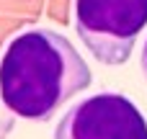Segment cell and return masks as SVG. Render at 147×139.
Instances as JSON below:
<instances>
[{"label": "cell", "mask_w": 147, "mask_h": 139, "mask_svg": "<svg viewBox=\"0 0 147 139\" xmlns=\"http://www.w3.org/2000/svg\"><path fill=\"white\" fill-rule=\"evenodd\" d=\"M54 139H147V119L124 93H93L65 111Z\"/></svg>", "instance_id": "cell-3"}, {"label": "cell", "mask_w": 147, "mask_h": 139, "mask_svg": "<svg viewBox=\"0 0 147 139\" xmlns=\"http://www.w3.org/2000/svg\"><path fill=\"white\" fill-rule=\"evenodd\" d=\"M93 72L75 44L47 26L16 34L0 59V103L18 119L49 121L88 90Z\"/></svg>", "instance_id": "cell-1"}, {"label": "cell", "mask_w": 147, "mask_h": 139, "mask_svg": "<svg viewBox=\"0 0 147 139\" xmlns=\"http://www.w3.org/2000/svg\"><path fill=\"white\" fill-rule=\"evenodd\" d=\"M140 67H142V75L147 80V39L142 41V52H140Z\"/></svg>", "instance_id": "cell-4"}, {"label": "cell", "mask_w": 147, "mask_h": 139, "mask_svg": "<svg viewBox=\"0 0 147 139\" xmlns=\"http://www.w3.org/2000/svg\"><path fill=\"white\" fill-rule=\"evenodd\" d=\"M72 26L98 62L119 67L147 28V0H72Z\"/></svg>", "instance_id": "cell-2"}]
</instances>
